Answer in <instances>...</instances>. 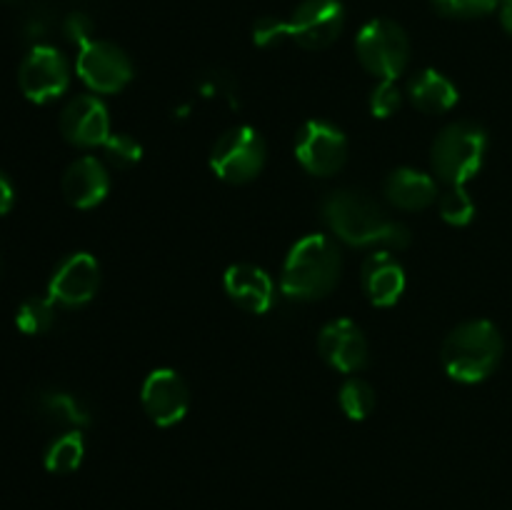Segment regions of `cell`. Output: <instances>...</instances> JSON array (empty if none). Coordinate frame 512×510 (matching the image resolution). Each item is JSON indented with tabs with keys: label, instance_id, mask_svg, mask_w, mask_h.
I'll return each instance as SVG.
<instances>
[{
	"label": "cell",
	"instance_id": "cell-19",
	"mask_svg": "<svg viewBox=\"0 0 512 510\" xmlns=\"http://www.w3.org/2000/svg\"><path fill=\"white\" fill-rule=\"evenodd\" d=\"M408 95L410 103L425 115L448 113V110L455 108V103H458L460 98L453 80L433 68L420 70V73H415L413 78H410Z\"/></svg>",
	"mask_w": 512,
	"mask_h": 510
},
{
	"label": "cell",
	"instance_id": "cell-20",
	"mask_svg": "<svg viewBox=\"0 0 512 510\" xmlns=\"http://www.w3.org/2000/svg\"><path fill=\"white\" fill-rule=\"evenodd\" d=\"M85 458V440L80 430H68L58 435L45 450V468L55 475H68L80 468Z\"/></svg>",
	"mask_w": 512,
	"mask_h": 510
},
{
	"label": "cell",
	"instance_id": "cell-15",
	"mask_svg": "<svg viewBox=\"0 0 512 510\" xmlns=\"http://www.w3.org/2000/svg\"><path fill=\"white\" fill-rule=\"evenodd\" d=\"M363 293L375 308H390L405 293V268L390 250H373L360 270Z\"/></svg>",
	"mask_w": 512,
	"mask_h": 510
},
{
	"label": "cell",
	"instance_id": "cell-12",
	"mask_svg": "<svg viewBox=\"0 0 512 510\" xmlns=\"http://www.w3.org/2000/svg\"><path fill=\"white\" fill-rule=\"evenodd\" d=\"M100 288V265L90 253H73L58 263L48 283V298L63 308L90 303Z\"/></svg>",
	"mask_w": 512,
	"mask_h": 510
},
{
	"label": "cell",
	"instance_id": "cell-1",
	"mask_svg": "<svg viewBox=\"0 0 512 510\" xmlns=\"http://www.w3.org/2000/svg\"><path fill=\"white\" fill-rule=\"evenodd\" d=\"M320 210L330 233L353 248L405 250L410 245V230L358 190H333Z\"/></svg>",
	"mask_w": 512,
	"mask_h": 510
},
{
	"label": "cell",
	"instance_id": "cell-25",
	"mask_svg": "<svg viewBox=\"0 0 512 510\" xmlns=\"http://www.w3.org/2000/svg\"><path fill=\"white\" fill-rule=\"evenodd\" d=\"M103 153H105V160L118 170L133 168V165L143 158V148H140L138 140H135L133 135H125V133L110 135L103 145Z\"/></svg>",
	"mask_w": 512,
	"mask_h": 510
},
{
	"label": "cell",
	"instance_id": "cell-14",
	"mask_svg": "<svg viewBox=\"0 0 512 510\" xmlns=\"http://www.w3.org/2000/svg\"><path fill=\"white\" fill-rule=\"evenodd\" d=\"M318 350L330 368L340 373H360L368 365V340L350 318L330 320L318 335Z\"/></svg>",
	"mask_w": 512,
	"mask_h": 510
},
{
	"label": "cell",
	"instance_id": "cell-2",
	"mask_svg": "<svg viewBox=\"0 0 512 510\" xmlns=\"http://www.w3.org/2000/svg\"><path fill=\"white\" fill-rule=\"evenodd\" d=\"M343 260L333 238L310 233L288 250L280 273V290L290 300H320L333 293L340 280Z\"/></svg>",
	"mask_w": 512,
	"mask_h": 510
},
{
	"label": "cell",
	"instance_id": "cell-23",
	"mask_svg": "<svg viewBox=\"0 0 512 510\" xmlns=\"http://www.w3.org/2000/svg\"><path fill=\"white\" fill-rule=\"evenodd\" d=\"M55 303L50 298H28L15 313V325L25 335H43L53 328Z\"/></svg>",
	"mask_w": 512,
	"mask_h": 510
},
{
	"label": "cell",
	"instance_id": "cell-3",
	"mask_svg": "<svg viewBox=\"0 0 512 510\" xmlns=\"http://www.w3.org/2000/svg\"><path fill=\"white\" fill-rule=\"evenodd\" d=\"M345 10L340 0H303L288 20L263 18L253 28V43L260 48L293 40L305 50H323L340 38Z\"/></svg>",
	"mask_w": 512,
	"mask_h": 510
},
{
	"label": "cell",
	"instance_id": "cell-26",
	"mask_svg": "<svg viewBox=\"0 0 512 510\" xmlns=\"http://www.w3.org/2000/svg\"><path fill=\"white\" fill-rule=\"evenodd\" d=\"M400 103H403V95H400L395 80H378V85L370 93V113L375 118H390L400 110Z\"/></svg>",
	"mask_w": 512,
	"mask_h": 510
},
{
	"label": "cell",
	"instance_id": "cell-31",
	"mask_svg": "<svg viewBox=\"0 0 512 510\" xmlns=\"http://www.w3.org/2000/svg\"><path fill=\"white\" fill-rule=\"evenodd\" d=\"M500 20H503L505 30L512 35V0H503L500 3Z\"/></svg>",
	"mask_w": 512,
	"mask_h": 510
},
{
	"label": "cell",
	"instance_id": "cell-11",
	"mask_svg": "<svg viewBox=\"0 0 512 510\" xmlns=\"http://www.w3.org/2000/svg\"><path fill=\"white\" fill-rule=\"evenodd\" d=\"M140 403L158 428H173L188 415L190 390L178 370L158 368L143 380Z\"/></svg>",
	"mask_w": 512,
	"mask_h": 510
},
{
	"label": "cell",
	"instance_id": "cell-5",
	"mask_svg": "<svg viewBox=\"0 0 512 510\" xmlns=\"http://www.w3.org/2000/svg\"><path fill=\"white\" fill-rule=\"evenodd\" d=\"M488 153V133L475 123H453L440 130L430 148V165L440 183L465 185L480 173Z\"/></svg>",
	"mask_w": 512,
	"mask_h": 510
},
{
	"label": "cell",
	"instance_id": "cell-16",
	"mask_svg": "<svg viewBox=\"0 0 512 510\" xmlns=\"http://www.w3.org/2000/svg\"><path fill=\"white\" fill-rule=\"evenodd\" d=\"M60 188L73 208L90 210L108 198L110 175L103 160H98L95 155H83L65 168Z\"/></svg>",
	"mask_w": 512,
	"mask_h": 510
},
{
	"label": "cell",
	"instance_id": "cell-30",
	"mask_svg": "<svg viewBox=\"0 0 512 510\" xmlns=\"http://www.w3.org/2000/svg\"><path fill=\"white\" fill-rule=\"evenodd\" d=\"M13 203H15V188H13V183H10L8 175L0 170V215L10 213Z\"/></svg>",
	"mask_w": 512,
	"mask_h": 510
},
{
	"label": "cell",
	"instance_id": "cell-22",
	"mask_svg": "<svg viewBox=\"0 0 512 510\" xmlns=\"http://www.w3.org/2000/svg\"><path fill=\"white\" fill-rule=\"evenodd\" d=\"M338 400L340 408L350 420H365L375 408V390L370 388L368 380L353 375V378L340 385Z\"/></svg>",
	"mask_w": 512,
	"mask_h": 510
},
{
	"label": "cell",
	"instance_id": "cell-6",
	"mask_svg": "<svg viewBox=\"0 0 512 510\" xmlns=\"http://www.w3.org/2000/svg\"><path fill=\"white\" fill-rule=\"evenodd\" d=\"M268 160V145L263 135L250 125H235L225 130L210 148V170L230 185H245L258 178Z\"/></svg>",
	"mask_w": 512,
	"mask_h": 510
},
{
	"label": "cell",
	"instance_id": "cell-13",
	"mask_svg": "<svg viewBox=\"0 0 512 510\" xmlns=\"http://www.w3.org/2000/svg\"><path fill=\"white\" fill-rule=\"evenodd\" d=\"M60 133L75 148H103L110 138V115L98 95H78L60 113Z\"/></svg>",
	"mask_w": 512,
	"mask_h": 510
},
{
	"label": "cell",
	"instance_id": "cell-29",
	"mask_svg": "<svg viewBox=\"0 0 512 510\" xmlns=\"http://www.w3.org/2000/svg\"><path fill=\"white\" fill-rule=\"evenodd\" d=\"M90 33H93V23H90L83 13H73L65 20V35H68V40H73L78 48L83 43H88V40H93Z\"/></svg>",
	"mask_w": 512,
	"mask_h": 510
},
{
	"label": "cell",
	"instance_id": "cell-9",
	"mask_svg": "<svg viewBox=\"0 0 512 510\" xmlns=\"http://www.w3.org/2000/svg\"><path fill=\"white\" fill-rule=\"evenodd\" d=\"M295 158L318 178H330L348 160V138L328 120H305L295 135Z\"/></svg>",
	"mask_w": 512,
	"mask_h": 510
},
{
	"label": "cell",
	"instance_id": "cell-21",
	"mask_svg": "<svg viewBox=\"0 0 512 510\" xmlns=\"http://www.w3.org/2000/svg\"><path fill=\"white\" fill-rule=\"evenodd\" d=\"M43 410L48 415H53L55 423L70 425L73 430H80L83 425H88L90 410L85 408V403L80 398H75L73 393H63V390H53V393H45L40 400Z\"/></svg>",
	"mask_w": 512,
	"mask_h": 510
},
{
	"label": "cell",
	"instance_id": "cell-7",
	"mask_svg": "<svg viewBox=\"0 0 512 510\" xmlns=\"http://www.w3.org/2000/svg\"><path fill=\"white\" fill-rule=\"evenodd\" d=\"M360 65L378 80H398L410 63L408 33L388 18H375L355 38Z\"/></svg>",
	"mask_w": 512,
	"mask_h": 510
},
{
	"label": "cell",
	"instance_id": "cell-27",
	"mask_svg": "<svg viewBox=\"0 0 512 510\" xmlns=\"http://www.w3.org/2000/svg\"><path fill=\"white\" fill-rule=\"evenodd\" d=\"M435 8L453 18H480L500 8L503 0H433Z\"/></svg>",
	"mask_w": 512,
	"mask_h": 510
},
{
	"label": "cell",
	"instance_id": "cell-10",
	"mask_svg": "<svg viewBox=\"0 0 512 510\" xmlns=\"http://www.w3.org/2000/svg\"><path fill=\"white\" fill-rule=\"evenodd\" d=\"M18 85L30 103L58 100L70 85V68L63 53L53 45H33L18 68Z\"/></svg>",
	"mask_w": 512,
	"mask_h": 510
},
{
	"label": "cell",
	"instance_id": "cell-18",
	"mask_svg": "<svg viewBox=\"0 0 512 510\" xmlns=\"http://www.w3.org/2000/svg\"><path fill=\"white\" fill-rule=\"evenodd\" d=\"M385 198L393 208L415 213L425 210L438 200V185L433 175L415 168H398L385 180Z\"/></svg>",
	"mask_w": 512,
	"mask_h": 510
},
{
	"label": "cell",
	"instance_id": "cell-8",
	"mask_svg": "<svg viewBox=\"0 0 512 510\" xmlns=\"http://www.w3.org/2000/svg\"><path fill=\"white\" fill-rule=\"evenodd\" d=\"M75 73L98 95L120 93L133 80V63L123 48L108 40H88L78 48Z\"/></svg>",
	"mask_w": 512,
	"mask_h": 510
},
{
	"label": "cell",
	"instance_id": "cell-28",
	"mask_svg": "<svg viewBox=\"0 0 512 510\" xmlns=\"http://www.w3.org/2000/svg\"><path fill=\"white\" fill-rule=\"evenodd\" d=\"M233 80L223 73H213L208 75L205 80H200V93L205 98H228L233 100Z\"/></svg>",
	"mask_w": 512,
	"mask_h": 510
},
{
	"label": "cell",
	"instance_id": "cell-24",
	"mask_svg": "<svg viewBox=\"0 0 512 510\" xmlns=\"http://www.w3.org/2000/svg\"><path fill=\"white\" fill-rule=\"evenodd\" d=\"M438 210L445 223L455 225V228H463V225H468L473 220L475 200L470 198L465 185H450L438 198Z\"/></svg>",
	"mask_w": 512,
	"mask_h": 510
},
{
	"label": "cell",
	"instance_id": "cell-4",
	"mask_svg": "<svg viewBox=\"0 0 512 510\" xmlns=\"http://www.w3.org/2000/svg\"><path fill=\"white\" fill-rule=\"evenodd\" d=\"M503 358V335L490 320H465L445 338L440 360L445 373L465 385L483 383Z\"/></svg>",
	"mask_w": 512,
	"mask_h": 510
},
{
	"label": "cell",
	"instance_id": "cell-17",
	"mask_svg": "<svg viewBox=\"0 0 512 510\" xmlns=\"http://www.w3.org/2000/svg\"><path fill=\"white\" fill-rule=\"evenodd\" d=\"M225 293L238 308L253 315H263L273 308L275 283L263 268L250 263H235L223 275Z\"/></svg>",
	"mask_w": 512,
	"mask_h": 510
}]
</instances>
